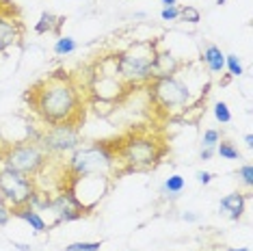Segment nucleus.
Listing matches in <instances>:
<instances>
[{
	"instance_id": "423d86ee",
	"label": "nucleus",
	"mask_w": 253,
	"mask_h": 251,
	"mask_svg": "<svg viewBox=\"0 0 253 251\" xmlns=\"http://www.w3.org/2000/svg\"><path fill=\"white\" fill-rule=\"evenodd\" d=\"M48 163H50L48 152L43 150L37 139H26L20 141V143L9 145L0 156V165L20 171L28 178H39L43 173V169L48 167Z\"/></svg>"
},
{
	"instance_id": "f03ea898",
	"label": "nucleus",
	"mask_w": 253,
	"mask_h": 251,
	"mask_svg": "<svg viewBox=\"0 0 253 251\" xmlns=\"http://www.w3.org/2000/svg\"><path fill=\"white\" fill-rule=\"evenodd\" d=\"M117 152V178L124 173L136 171H152L167 156V143L163 136L147 132V130H132V132L115 139Z\"/></svg>"
},
{
	"instance_id": "f257e3e1",
	"label": "nucleus",
	"mask_w": 253,
	"mask_h": 251,
	"mask_svg": "<svg viewBox=\"0 0 253 251\" xmlns=\"http://www.w3.org/2000/svg\"><path fill=\"white\" fill-rule=\"evenodd\" d=\"M24 100L43 126L84 122V95L76 78L67 72H54L48 78L35 83L26 91Z\"/></svg>"
},
{
	"instance_id": "9d476101",
	"label": "nucleus",
	"mask_w": 253,
	"mask_h": 251,
	"mask_svg": "<svg viewBox=\"0 0 253 251\" xmlns=\"http://www.w3.org/2000/svg\"><path fill=\"white\" fill-rule=\"evenodd\" d=\"M48 210L54 214V223L52 225L72 223V221H78V219H83V216H89L91 212H93V210H89L87 206H83V204L74 197V193L67 186H61L59 191L54 193Z\"/></svg>"
},
{
	"instance_id": "2eb2a0df",
	"label": "nucleus",
	"mask_w": 253,
	"mask_h": 251,
	"mask_svg": "<svg viewBox=\"0 0 253 251\" xmlns=\"http://www.w3.org/2000/svg\"><path fill=\"white\" fill-rule=\"evenodd\" d=\"M201 61L208 67L210 74H221L225 72V54L216 43H206V48L201 50Z\"/></svg>"
},
{
	"instance_id": "f3484780",
	"label": "nucleus",
	"mask_w": 253,
	"mask_h": 251,
	"mask_svg": "<svg viewBox=\"0 0 253 251\" xmlns=\"http://www.w3.org/2000/svg\"><path fill=\"white\" fill-rule=\"evenodd\" d=\"M214 152L223 158V161H240V152H238V147H236L232 141H223V139H221V141L216 143Z\"/></svg>"
},
{
	"instance_id": "cd10ccee",
	"label": "nucleus",
	"mask_w": 253,
	"mask_h": 251,
	"mask_svg": "<svg viewBox=\"0 0 253 251\" xmlns=\"http://www.w3.org/2000/svg\"><path fill=\"white\" fill-rule=\"evenodd\" d=\"M11 221V208L7 206V204L0 202V227H4Z\"/></svg>"
},
{
	"instance_id": "0eeeda50",
	"label": "nucleus",
	"mask_w": 253,
	"mask_h": 251,
	"mask_svg": "<svg viewBox=\"0 0 253 251\" xmlns=\"http://www.w3.org/2000/svg\"><path fill=\"white\" fill-rule=\"evenodd\" d=\"M128 89L132 87L122 81L117 65H115V56H106L95 63L89 78V91L95 98H100L102 102H117L122 95L128 93Z\"/></svg>"
},
{
	"instance_id": "393cba45",
	"label": "nucleus",
	"mask_w": 253,
	"mask_h": 251,
	"mask_svg": "<svg viewBox=\"0 0 253 251\" xmlns=\"http://www.w3.org/2000/svg\"><path fill=\"white\" fill-rule=\"evenodd\" d=\"M218 141H221V132L216 128H208L204 130V136H201V147H216Z\"/></svg>"
},
{
	"instance_id": "a878e982",
	"label": "nucleus",
	"mask_w": 253,
	"mask_h": 251,
	"mask_svg": "<svg viewBox=\"0 0 253 251\" xmlns=\"http://www.w3.org/2000/svg\"><path fill=\"white\" fill-rule=\"evenodd\" d=\"M238 178L245 184L247 191H251V188H253V167H251V165H243V167L238 169Z\"/></svg>"
},
{
	"instance_id": "c756f323",
	"label": "nucleus",
	"mask_w": 253,
	"mask_h": 251,
	"mask_svg": "<svg viewBox=\"0 0 253 251\" xmlns=\"http://www.w3.org/2000/svg\"><path fill=\"white\" fill-rule=\"evenodd\" d=\"M214 147H201V152H199V161H204V163H208L214 158Z\"/></svg>"
},
{
	"instance_id": "6ab92c4d",
	"label": "nucleus",
	"mask_w": 253,
	"mask_h": 251,
	"mask_svg": "<svg viewBox=\"0 0 253 251\" xmlns=\"http://www.w3.org/2000/svg\"><path fill=\"white\" fill-rule=\"evenodd\" d=\"M184 186H186V182H184V178L180 173H173V175H169V178L165 180V184H163V193H169V195H180V193L184 191Z\"/></svg>"
},
{
	"instance_id": "ddd939ff",
	"label": "nucleus",
	"mask_w": 253,
	"mask_h": 251,
	"mask_svg": "<svg viewBox=\"0 0 253 251\" xmlns=\"http://www.w3.org/2000/svg\"><path fill=\"white\" fill-rule=\"evenodd\" d=\"M182 63L177 61V56H173L169 50H156V59H154V78H163V76H175L180 72Z\"/></svg>"
},
{
	"instance_id": "bb28decb",
	"label": "nucleus",
	"mask_w": 253,
	"mask_h": 251,
	"mask_svg": "<svg viewBox=\"0 0 253 251\" xmlns=\"http://www.w3.org/2000/svg\"><path fill=\"white\" fill-rule=\"evenodd\" d=\"M160 18H163V22H175V20H180V7H177V4L163 7V11H160Z\"/></svg>"
},
{
	"instance_id": "9b49d317",
	"label": "nucleus",
	"mask_w": 253,
	"mask_h": 251,
	"mask_svg": "<svg viewBox=\"0 0 253 251\" xmlns=\"http://www.w3.org/2000/svg\"><path fill=\"white\" fill-rule=\"evenodd\" d=\"M24 37V24H22L18 7L9 0H0V52L18 45Z\"/></svg>"
},
{
	"instance_id": "1a4fd4ad",
	"label": "nucleus",
	"mask_w": 253,
	"mask_h": 251,
	"mask_svg": "<svg viewBox=\"0 0 253 251\" xmlns=\"http://www.w3.org/2000/svg\"><path fill=\"white\" fill-rule=\"evenodd\" d=\"M33 139H37L42 147L48 152V156H63V154H72L78 150L83 143L80 136V126L74 124H56L45 126L42 132H37Z\"/></svg>"
},
{
	"instance_id": "72a5a7b5",
	"label": "nucleus",
	"mask_w": 253,
	"mask_h": 251,
	"mask_svg": "<svg viewBox=\"0 0 253 251\" xmlns=\"http://www.w3.org/2000/svg\"><path fill=\"white\" fill-rule=\"evenodd\" d=\"M165 7H171V4H177V0H160Z\"/></svg>"
},
{
	"instance_id": "4be33fe9",
	"label": "nucleus",
	"mask_w": 253,
	"mask_h": 251,
	"mask_svg": "<svg viewBox=\"0 0 253 251\" xmlns=\"http://www.w3.org/2000/svg\"><path fill=\"white\" fill-rule=\"evenodd\" d=\"M180 20L188 22V24H199L201 13H199V9L191 7V4H184V7H180Z\"/></svg>"
},
{
	"instance_id": "e433bc0d",
	"label": "nucleus",
	"mask_w": 253,
	"mask_h": 251,
	"mask_svg": "<svg viewBox=\"0 0 253 251\" xmlns=\"http://www.w3.org/2000/svg\"><path fill=\"white\" fill-rule=\"evenodd\" d=\"M0 54H2V52H0Z\"/></svg>"
},
{
	"instance_id": "20e7f679",
	"label": "nucleus",
	"mask_w": 253,
	"mask_h": 251,
	"mask_svg": "<svg viewBox=\"0 0 253 251\" xmlns=\"http://www.w3.org/2000/svg\"><path fill=\"white\" fill-rule=\"evenodd\" d=\"M158 42H136L128 50L115 56V65L128 87L147 84L154 78V59H156Z\"/></svg>"
},
{
	"instance_id": "c9c22d12",
	"label": "nucleus",
	"mask_w": 253,
	"mask_h": 251,
	"mask_svg": "<svg viewBox=\"0 0 253 251\" xmlns=\"http://www.w3.org/2000/svg\"><path fill=\"white\" fill-rule=\"evenodd\" d=\"M227 2V0H216V4H218V7H221V4H225Z\"/></svg>"
},
{
	"instance_id": "5701e85b",
	"label": "nucleus",
	"mask_w": 253,
	"mask_h": 251,
	"mask_svg": "<svg viewBox=\"0 0 253 251\" xmlns=\"http://www.w3.org/2000/svg\"><path fill=\"white\" fill-rule=\"evenodd\" d=\"M102 241H80V243H70L65 251H100Z\"/></svg>"
},
{
	"instance_id": "39448f33",
	"label": "nucleus",
	"mask_w": 253,
	"mask_h": 251,
	"mask_svg": "<svg viewBox=\"0 0 253 251\" xmlns=\"http://www.w3.org/2000/svg\"><path fill=\"white\" fill-rule=\"evenodd\" d=\"M147 93L152 98V104L158 111L173 115L180 113L193 104V91L186 81L177 76H163V78H152L147 83Z\"/></svg>"
},
{
	"instance_id": "b1692460",
	"label": "nucleus",
	"mask_w": 253,
	"mask_h": 251,
	"mask_svg": "<svg viewBox=\"0 0 253 251\" xmlns=\"http://www.w3.org/2000/svg\"><path fill=\"white\" fill-rule=\"evenodd\" d=\"M212 113H214V119L218 124H229L232 122V111H229V106L225 102H216L214 108H212Z\"/></svg>"
},
{
	"instance_id": "aec40b11",
	"label": "nucleus",
	"mask_w": 253,
	"mask_h": 251,
	"mask_svg": "<svg viewBox=\"0 0 253 251\" xmlns=\"http://www.w3.org/2000/svg\"><path fill=\"white\" fill-rule=\"evenodd\" d=\"M50 202H52V193L43 191V188H35V193H33L31 197V206L35 210H48Z\"/></svg>"
},
{
	"instance_id": "f704fd0d",
	"label": "nucleus",
	"mask_w": 253,
	"mask_h": 251,
	"mask_svg": "<svg viewBox=\"0 0 253 251\" xmlns=\"http://www.w3.org/2000/svg\"><path fill=\"white\" fill-rule=\"evenodd\" d=\"M227 251H251V249H247V247H229Z\"/></svg>"
},
{
	"instance_id": "2f4dec72",
	"label": "nucleus",
	"mask_w": 253,
	"mask_h": 251,
	"mask_svg": "<svg viewBox=\"0 0 253 251\" xmlns=\"http://www.w3.org/2000/svg\"><path fill=\"white\" fill-rule=\"evenodd\" d=\"M13 247L18 249V251H33L31 245H22V243H13Z\"/></svg>"
},
{
	"instance_id": "a211bd4d",
	"label": "nucleus",
	"mask_w": 253,
	"mask_h": 251,
	"mask_svg": "<svg viewBox=\"0 0 253 251\" xmlns=\"http://www.w3.org/2000/svg\"><path fill=\"white\" fill-rule=\"evenodd\" d=\"M76 50H78L76 39H74V37H67V35L59 37V39H56V43H54V54H56V56H67V54L76 52Z\"/></svg>"
},
{
	"instance_id": "f8f14e48",
	"label": "nucleus",
	"mask_w": 253,
	"mask_h": 251,
	"mask_svg": "<svg viewBox=\"0 0 253 251\" xmlns=\"http://www.w3.org/2000/svg\"><path fill=\"white\" fill-rule=\"evenodd\" d=\"M11 216H18V219H22L24 223H28V225H31V230L35 234H43V232L50 230V225L45 223V219L42 216V212L33 208L31 204H24V206H20V208H13V210H11Z\"/></svg>"
},
{
	"instance_id": "412c9836",
	"label": "nucleus",
	"mask_w": 253,
	"mask_h": 251,
	"mask_svg": "<svg viewBox=\"0 0 253 251\" xmlns=\"http://www.w3.org/2000/svg\"><path fill=\"white\" fill-rule=\"evenodd\" d=\"M225 70L229 78H240L245 74L243 63H240V59L236 54H225Z\"/></svg>"
},
{
	"instance_id": "473e14b6",
	"label": "nucleus",
	"mask_w": 253,
	"mask_h": 251,
	"mask_svg": "<svg viewBox=\"0 0 253 251\" xmlns=\"http://www.w3.org/2000/svg\"><path fill=\"white\" fill-rule=\"evenodd\" d=\"M245 145L249 147V150L253 147V134H245Z\"/></svg>"
},
{
	"instance_id": "7c9ffc66",
	"label": "nucleus",
	"mask_w": 253,
	"mask_h": 251,
	"mask_svg": "<svg viewBox=\"0 0 253 251\" xmlns=\"http://www.w3.org/2000/svg\"><path fill=\"white\" fill-rule=\"evenodd\" d=\"M180 219L186 221V223H197V221H199V214H197V212H182Z\"/></svg>"
},
{
	"instance_id": "dca6fc26",
	"label": "nucleus",
	"mask_w": 253,
	"mask_h": 251,
	"mask_svg": "<svg viewBox=\"0 0 253 251\" xmlns=\"http://www.w3.org/2000/svg\"><path fill=\"white\" fill-rule=\"evenodd\" d=\"M63 22H65V18L50 13V11H43V13L39 15V22L35 24V33H37V35H45V33H59Z\"/></svg>"
},
{
	"instance_id": "4468645a",
	"label": "nucleus",
	"mask_w": 253,
	"mask_h": 251,
	"mask_svg": "<svg viewBox=\"0 0 253 251\" xmlns=\"http://www.w3.org/2000/svg\"><path fill=\"white\" fill-rule=\"evenodd\" d=\"M251 197V193H229V195H225L221 199V204H218V210H223V212H227V216L232 221H238L240 216L245 214V204L247 199Z\"/></svg>"
},
{
	"instance_id": "7ed1b4c3",
	"label": "nucleus",
	"mask_w": 253,
	"mask_h": 251,
	"mask_svg": "<svg viewBox=\"0 0 253 251\" xmlns=\"http://www.w3.org/2000/svg\"><path fill=\"white\" fill-rule=\"evenodd\" d=\"M117 152L113 141H95L91 145L78 147L72 152L65 165L67 178H83V175H102V178H117Z\"/></svg>"
},
{
	"instance_id": "c85d7f7f",
	"label": "nucleus",
	"mask_w": 253,
	"mask_h": 251,
	"mask_svg": "<svg viewBox=\"0 0 253 251\" xmlns=\"http://www.w3.org/2000/svg\"><path fill=\"white\" fill-rule=\"evenodd\" d=\"M195 178H197V182L199 184H210L212 182V178H214V173H210V171H197V175H195Z\"/></svg>"
},
{
	"instance_id": "6e6552de",
	"label": "nucleus",
	"mask_w": 253,
	"mask_h": 251,
	"mask_svg": "<svg viewBox=\"0 0 253 251\" xmlns=\"http://www.w3.org/2000/svg\"><path fill=\"white\" fill-rule=\"evenodd\" d=\"M35 188V178H28L20 171L0 165V202L7 204L11 210L31 204Z\"/></svg>"
}]
</instances>
